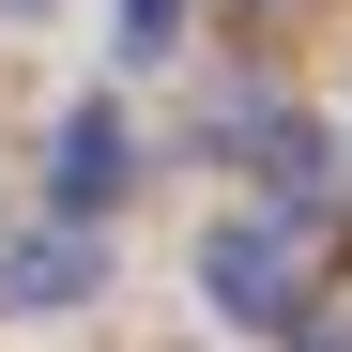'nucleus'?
<instances>
[{
  "label": "nucleus",
  "mask_w": 352,
  "mask_h": 352,
  "mask_svg": "<svg viewBox=\"0 0 352 352\" xmlns=\"http://www.w3.org/2000/svg\"><path fill=\"white\" fill-rule=\"evenodd\" d=\"M245 16H261V31H276V16H307V0H245Z\"/></svg>",
  "instance_id": "423d86ee"
},
{
  "label": "nucleus",
  "mask_w": 352,
  "mask_h": 352,
  "mask_svg": "<svg viewBox=\"0 0 352 352\" xmlns=\"http://www.w3.org/2000/svg\"><path fill=\"white\" fill-rule=\"evenodd\" d=\"M107 46L123 62H184V0H107Z\"/></svg>",
  "instance_id": "39448f33"
},
{
  "label": "nucleus",
  "mask_w": 352,
  "mask_h": 352,
  "mask_svg": "<svg viewBox=\"0 0 352 352\" xmlns=\"http://www.w3.org/2000/svg\"><path fill=\"white\" fill-rule=\"evenodd\" d=\"M0 16H46V0H0Z\"/></svg>",
  "instance_id": "0eeeda50"
},
{
  "label": "nucleus",
  "mask_w": 352,
  "mask_h": 352,
  "mask_svg": "<svg viewBox=\"0 0 352 352\" xmlns=\"http://www.w3.org/2000/svg\"><path fill=\"white\" fill-rule=\"evenodd\" d=\"M214 138L261 168V199H276V214H322V199H337V138L307 123V107H276V92H230V107H214Z\"/></svg>",
  "instance_id": "f03ea898"
},
{
  "label": "nucleus",
  "mask_w": 352,
  "mask_h": 352,
  "mask_svg": "<svg viewBox=\"0 0 352 352\" xmlns=\"http://www.w3.org/2000/svg\"><path fill=\"white\" fill-rule=\"evenodd\" d=\"M123 184H138V123H123L107 92H77L62 138H46V199H62V214H107Z\"/></svg>",
  "instance_id": "20e7f679"
},
{
  "label": "nucleus",
  "mask_w": 352,
  "mask_h": 352,
  "mask_svg": "<svg viewBox=\"0 0 352 352\" xmlns=\"http://www.w3.org/2000/svg\"><path fill=\"white\" fill-rule=\"evenodd\" d=\"M199 307L245 322V337H307V245H291V214H214L199 230Z\"/></svg>",
  "instance_id": "f257e3e1"
},
{
  "label": "nucleus",
  "mask_w": 352,
  "mask_h": 352,
  "mask_svg": "<svg viewBox=\"0 0 352 352\" xmlns=\"http://www.w3.org/2000/svg\"><path fill=\"white\" fill-rule=\"evenodd\" d=\"M92 291H107L92 214H46V230H16V245H0V307H16V322H62V307H92Z\"/></svg>",
  "instance_id": "7ed1b4c3"
}]
</instances>
